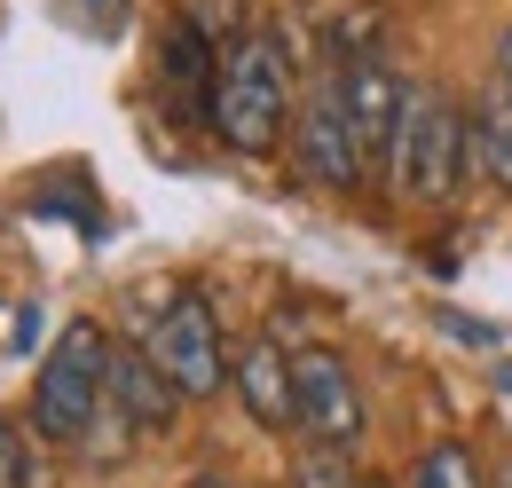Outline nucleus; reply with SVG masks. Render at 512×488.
Returning a JSON list of instances; mask_svg holds the SVG:
<instances>
[{
    "label": "nucleus",
    "mask_w": 512,
    "mask_h": 488,
    "mask_svg": "<svg viewBox=\"0 0 512 488\" xmlns=\"http://www.w3.org/2000/svg\"><path fill=\"white\" fill-rule=\"evenodd\" d=\"M292 48H284V32H245V40H229L221 63H213V87H205V126H213V142L221 150H237V158H268L276 142H284V126H292Z\"/></svg>",
    "instance_id": "obj_1"
},
{
    "label": "nucleus",
    "mask_w": 512,
    "mask_h": 488,
    "mask_svg": "<svg viewBox=\"0 0 512 488\" xmlns=\"http://www.w3.org/2000/svg\"><path fill=\"white\" fill-rule=\"evenodd\" d=\"M473 174V111L418 79L410 87V111H402V134H394V158H386V182L402 189L410 205H449Z\"/></svg>",
    "instance_id": "obj_2"
},
{
    "label": "nucleus",
    "mask_w": 512,
    "mask_h": 488,
    "mask_svg": "<svg viewBox=\"0 0 512 488\" xmlns=\"http://www.w3.org/2000/svg\"><path fill=\"white\" fill-rule=\"evenodd\" d=\"M103 402H111V339H103V323L79 315V323H64V339L48 347V363L32 378V433L79 457Z\"/></svg>",
    "instance_id": "obj_3"
},
{
    "label": "nucleus",
    "mask_w": 512,
    "mask_h": 488,
    "mask_svg": "<svg viewBox=\"0 0 512 488\" xmlns=\"http://www.w3.org/2000/svg\"><path fill=\"white\" fill-rule=\"evenodd\" d=\"M292 150H300V174H308L316 189H363L371 150H363V134H355V111H347V79H339V63H331L316 87L300 95V111H292Z\"/></svg>",
    "instance_id": "obj_4"
},
{
    "label": "nucleus",
    "mask_w": 512,
    "mask_h": 488,
    "mask_svg": "<svg viewBox=\"0 0 512 488\" xmlns=\"http://www.w3.org/2000/svg\"><path fill=\"white\" fill-rule=\"evenodd\" d=\"M150 355H158V370L182 386V402H213L221 386H229V355H221V315H213V300L197 292V284H182L174 300H166V315L150 323V339H142Z\"/></svg>",
    "instance_id": "obj_5"
},
{
    "label": "nucleus",
    "mask_w": 512,
    "mask_h": 488,
    "mask_svg": "<svg viewBox=\"0 0 512 488\" xmlns=\"http://www.w3.org/2000/svg\"><path fill=\"white\" fill-rule=\"evenodd\" d=\"M300 433L323 449H355L363 441V386L339 347H300Z\"/></svg>",
    "instance_id": "obj_6"
},
{
    "label": "nucleus",
    "mask_w": 512,
    "mask_h": 488,
    "mask_svg": "<svg viewBox=\"0 0 512 488\" xmlns=\"http://www.w3.org/2000/svg\"><path fill=\"white\" fill-rule=\"evenodd\" d=\"M339 79H347L355 134H363V150H371V174H386V158H394V134H402V111H410V79H402L386 56L339 63Z\"/></svg>",
    "instance_id": "obj_7"
},
{
    "label": "nucleus",
    "mask_w": 512,
    "mask_h": 488,
    "mask_svg": "<svg viewBox=\"0 0 512 488\" xmlns=\"http://www.w3.org/2000/svg\"><path fill=\"white\" fill-rule=\"evenodd\" d=\"M229 386H237V402H245V418L260 433H300V363L276 339H253L229 363Z\"/></svg>",
    "instance_id": "obj_8"
},
{
    "label": "nucleus",
    "mask_w": 512,
    "mask_h": 488,
    "mask_svg": "<svg viewBox=\"0 0 512 488\" xmlns=\"http://www.w3.org/2000/svg\"><path fill=\"white\" fill-rule=\"evenodd\" d=\"M111 394L127 402V418L142 433H166L174 410H182V386L158 370V355L150 347H119V339H111Z\"/></svg>",
    "instance_id": "obj_9"
},
{
    "label": "nucleus",
    "mask_w": 512,
    "mask_h": 488,
    "mask_svg": "<svg viewBox=\"0 0 512 488\" xmlns=\"http://www.w3.org/2000/svg\"><path fill=\"white\" fill-rule=\"evenodd\" d=\"M473 174L489 189H512V103H497L489 87L473 103Z\"/></svg>",
    "instance_id": "obj_10"
},
{
    "label": "nucleus",
    "mask_w": 512,
    "mask_h": 488,
    "mask_svg": "<svg viewBox=\"0 0 512 488\" xmlns=\"http://www.w3.org/2000/svg\"><path fill=\"white\" fill-rule=\"evenodd\" d=\"M410 488H481V465H473V449H465V441H434V449L418 457Z\"/></svg>",
    "instance_id": "obj_11"
},
{
    "label": "nucleus",
    "mask_w": 512,
    "mask_h": 488,
    "mask_svg": "<svg viewBox=\"0 0 512 488\" xmlns=\"http://www.w3.org/2000/svg\"><path fill=\"white\" fill-rule=\"evenodd\" d=\"M347 457H355V449H323V441H308V457L292 465V488H355Z\"/></svg>",
    "instance_id": "obj_12"
},
{
    "label": "nucleus",
    "mask_w": 512,
    "mask_h": 488,
    "mask_svg": "<svg viewBox=\"0 0 512 488\" xmlns=\"http://www.w3.org/2000/svg\"><path fill=\"white\" fill-rule=\"evenodd\" d=\"M24 481H32V465H24V441L0 426V488H24Z\"/></svg>",
    "instance_id": "obj_13"
},
{
    "label": "nucleus",
    "mask_w": 512,
    "mask_h": 488,
    "mask_svg": "<svg viewBox=\"0 0 512 488\" xmlns=\"http://www.w3.org/2000/svg\"><path fill=\"white\" fill-rule=\"evenodd\" d=\"M71 16H79V24H95V32H119L127 0H71Z\"/></svg>",
    "instance_id": "obj_14"
},
{
    "label": "nucleus",
    "mask_w": 512,
    "mask_h": 488,
    "mask_svg": "<svg viewBox=\"0 0 512 488\" xmlns=\"http://www.w3.org/2000/svg\"><path fill=\"white\" fill-rule=\"evenodd\" d=\"M489 95H497V103H512V24L497 32V63H489Z\"/></svg>",
    "instance_id": "obj_15"
},
{
    "label": "nucleus",
    "mask_w": 512,
    "mask_h": 488,
    "mask_svg": "<svg viewBox=\"0 0 512 488\" xmlns=\"http://www.w3.org/2000/svg\"><path fill=\"white\" fill-rule=\"evenodd\" d=\"M190 488H237V481H221V473H205V481H190Z\"/></svg>",
    "instance_id": "obj_16"
},
{
    "label": "nucleus",
    "mask_w": 512,
    "mask_h": 488,
    "mask_svg": "<svg viewBox=\"0 0 512 488\" xmlns=\"http://www.w3.org/2000/svg\"><path fill=\"white\" fill-rule=\"evenodd\" d=\"M355 488H394V481H379V473H363V481H355Z\"/></svg>",
    "instance_id": "obj_17"
}]
</instances>
